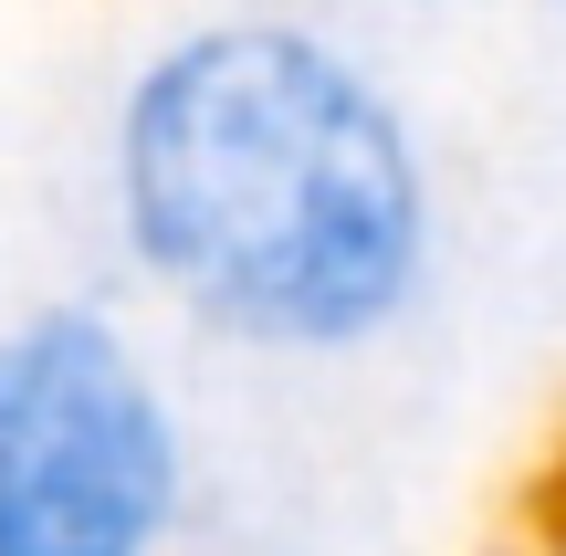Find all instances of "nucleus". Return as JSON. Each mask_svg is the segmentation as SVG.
<instances>
[{"label": "nucleus", "instance_id": "1", "mask_svg": "<svg viewBox=\"0 0 566 556\" xmlns=\"http://www.w3.org/2000/svg\"><path fill=\"white\" fill-rule=\"evenodd\" d=\"M137 263L252 347H357L420 284L409 126L346 53L283 21L168 42L116 126Z\"/></svg>", "mask_w": 566, "mask_h": 556}, {"label": "nucleus", "instance_id": "2", "mask_svg": "<svg viewBox=\"0 0 566 556\" xmlns=\"http://www.w3.org/2000/svg\"><path fill=\"white\" fill-rule=\"evenodd\" d=\"M179 515V431L105 315L0 326V556H158Z\"/></svg>", "mask_w": 566, "mask_h": 556}]
</instances>
